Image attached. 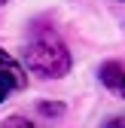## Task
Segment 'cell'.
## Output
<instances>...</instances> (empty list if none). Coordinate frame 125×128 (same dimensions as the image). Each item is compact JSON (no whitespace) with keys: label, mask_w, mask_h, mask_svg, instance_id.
<instances>
[{"label":"cell","mask_w":125,"mask_h":128,"mask_svg":"<svg viewBox=\"0 0 125 128\" xmlns=\"http://www.w3.org/2000/svg\"><path fill=\"white\" fill-rule=\"evenodd\" d=\"M101 82L110 88V92H116L119 98H125V67H122L119 61L101 64Z\"/></svg>","instance_id":"obj_2"},{"label":"cell","mask_w":125,"mask_h":128,"mask_svg":"<svg viewBox=\"0 0 125 128\" xmlns=\"http://www.w3.org/2000/svg\"><path fill=\"white\" fill-rule=\"evenodd\" d=\"M3 128H34V122H28L24 116H9L3 119Z\"/></svg>","instance_id":"obj_4"},{"label":"cell","mask_w":125,"mask_h":128,"mask_svg":"<svg viewBox=\"0 0 125 128\" xmlns=\"http://www.w3.org/2000/svg\"><path fill=\"white\" fill-rule=\"evenodd\" d=\"M40 110H43L46 116H52V113H61L64 107H61V104H40Z\"/></svg>","instance_id":"obj_6"},{"label":"cell","mask_w":125,"mask_h":128,"mask_svg":"<svg viewBox=\"0 0 125 128\" xmlns=\"http://www.w3.org/2000/svg\"><path fill=\"white\" fill-rule=\"evenodd\" d=\"M24 64L30 73H37L43 79H61L70 73V52L67 46L61 43V37L55 30H37L34 37H30L28 49H24Z\"/></svg>","instance_id":"obj_1"},{"label":"cell","mask_w":125,"mask_h":128,"mask_svg":"<svg viewBox=\"0 0 125 128\" xmlns=\"http://www.w3.org/2000/svg\"><path fill=\"white\" fill-rule=\"evenodd\" d=\"M0 3H9V0H0Z\"/></svg>","instance_id":"obj_8"},{"label":"cell","mask_w":125,"mask_h":128,"mask_svg":"<svg viewBox=\"0 0 125 128\" xmlns=\"http://www.w3.org/2000/svg\"><path fill=\"white\" fill-rule=\"evenodd\" d=\"M0 76H3V79H9V82L15 86V92L28 86V73L22 70V64L15 61L9 52H3V49H0Z\"/></svg>","instance_id":"obj_3"},{"label":"cell","mask_w":125,"mask_h":128,"mask_svg":"<svg viewBox=\"0 0 125 128\" xmlns=\"http://www.w3.org/2000/svg\"><path fill=\"white\" fill-rule=\"evenodd\" d=\"M104 128H125V116H113V119L107 122Z\"/></svg>","instance_id":"obj_7"},{"label":"cell","mask_w":125,"mask_h":128,"mask_svg":"<svg viewBox=\"0 0 125 128\" xmlns=\"http://www.w3.org/2000/svg\"><path fill=\"white\" fill-rule=\"evenodd\" d=\"M9 92H15V86L9 82V79L0 76V101H6V94H9Z\"/></svg>","instance_id":"obj_5"}]
</instances>
